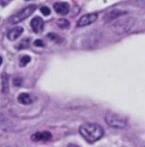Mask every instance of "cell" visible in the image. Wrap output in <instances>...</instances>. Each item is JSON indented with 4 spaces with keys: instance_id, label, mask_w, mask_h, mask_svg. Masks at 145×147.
Returning <instances> with one entry per match:
<instances>
[{
    "instance_id": "obj_1",
    "label": "cell",
    "mask_w": 145,
    "mask_h": 147,
    "mask_svg": "<svg viewBox=\"0 0 145 147\" xmlns=\"http://www.w3.org/2000/svg\"><path fill=\"white\" fill-rule=\"evenodd\" d=\"M79 132L83 138L89 143H94L104 136V128L99 124L85 123L79 128Z\"/></svg>"
},
{
    "instance_id": "obj_2",
    "label": "cell",
    "mask_w": 145,
    "mask_h": 147,
    "mask_svg": "<svg viewBox=\"0 0 145 147\" xmlns=\"http://www.w3.org/2000/svg\"><path fill=\"white\" fill-rule=\"evenodd\" d=\"M136 20L133 17H124L121 18L118 21L114 22L111 26V29L116 34H124L128 32L134 26Z\"/></svg>"
},
{
    "instance_id": "obj_3",
    "label": "cell",
    "mask_w": 145,
    "mask_h": 147,
    "mask_svg": "<svg viewBox=\"0 0 145 147\" xmlns=\"http://www.w3.org/2000/svg\"><path fill=\"white\" fill-rule=\"evenodd\" d=\"M36 9H37V5L30 4L21 9L20 11H18L17 13H15V15H13L11 17H9V21L11 24H17L19 22H21L26 20V18H28L30 16H32L36 10Z\"/></svg>"
},
{
    "instance_id": "obj_4",
    "label": "cell",
    "mask_w": 145,
    "mask_h": 147,
    "mask_svg": "<svg viewBox=\"0 0 145 147\" xmlns=\"http://www.w3.org/2000/svg\"><path fill=\"white\" fill-rule=\"evenodd\" d=\"M105 123L109 127L115 128H123L126 126V119L124 117L115 112H108L104 117Z\"/></svg>"
},
{
    "instance_id": "obj_5",
    "label": "cell",
    "mask_w": 145,
    "mask_h": 147,
    "mask_svg": "<svg viewBox=\"0 0 145 147\" xmlns=\"http://www.w3.org/2000/svg\"><path fill=\"white\" fill-rule=\"evenodd\" d=\"M98 16H99L97 13H91V14L84 15L79 19V21H77V26L82 27V26H86L91 25L97 21Z\"/></svg>"
},
{
    "instance_id": "obj_6",
    "label": "cell",
    "mask_w": 145,
    "mask_h": 147,
    "mask_svg": "<svg viewBox=\"0 0 145 147\" xmlns=\"http://www.w3.org/2000/svg\"><path fill=\"white\" fill-rule=\"evenodd\" d=\"M32 140L38 142V141H48L52 139V134L51 133L48 131H43V132H37L31 136Z\"/></svg>"
},
{
    "instance_id": "obj_7",
    "label": "cell",
    "mask_w": 145,
    "mask_h": 147,
    "mask_svg": "<svg viewBox=\"0 0 145 147\" xmlns=\"http://www.w3.org/2000/svg\"><path fill=\"white\" fill-rule=\"evenodd\" d=\"M54 9L55 10L56 13L65 16L70 11V5L68 3L65 2H57L54 4Z\"/></svg>"
},
{
    "instance_id": "obj_8",
    "label": "cell",
    "mask_w": 145,
    "mask_h": 147,
    "mask_svg": "<svg viewBox=\"0 0 145 147\" xmlns=\"http://www.w3.org/2000/svg\"><path fill=\"white\" fill-rule=\"evenodd\" d=\"M23 32H24V29L22 26H15L9 30V32H7V38L10 41H15L18 38L21 37Z\"/></svg>"
},
{
    "instance_id": "obj_9",
    "label": "cell",
    "mask_w": 145,
    "mask_h": 147,
    "mask_svg": "<svg viewBox=\"0 0 145 147\" xmlns=\"http://www.w3.org/2000/svg\"><path fill=\"white\" fill-rule=\"evenodd\" d=\"M31 26L32 28L33 29V31L36 33H38L42 31L43 26H44V21L39 16H35L32 21H31Z\"/></svg>"
},
{
    "instance_id": "obj_10",
    "label": "cell",
    "mask_w": 145,
    "mask_h": 147,
    "mask_svg": "<svg viewBox=\"0 0 145 147\" xmlns=\"http://www.w3.org/2000/svg\"><path fill=\"white\" fill-rule=\"evenodd\" d=\"M18 101L22 105H30L32 102L31 96L26 93H22L18 96Z\"/></svg>"
},
{
    "instance_id": "obj_11",
    "label": "cell",
    "mask_w": 145,
    "mask_h": 147,
    "mask_svg": "<svg viewBox=\"0 0 145 147\" xmlns=\"http://www.w3.org/2000/svg\"><path fill=\"white\" fill-rule=\"evenodd\" d=\"M30 41H31L30 38L23 39L21 42L17 43V45H15V49H24L28 48L29 45H30Z\"/></svg>"
},
{
    "instance_id": "obj_12",
    "label": "cell",
    "mask_w": 145,
    "mask_h": 147,
    "mask_svg": "<svg viewBox=\"0 0 145 147\" xmlns=\"http://www.w3.org/2000/svg\"><path fill=\"white\" fill-rule=\"evenodd\" d=\"M57 25L61 29H66V28H69L70 22H69V21H67L66 19H60L57 21Z\"/></svg>"
},
{
    "instance_id": "obj_13",
    "label": "cell",
    "mask_w": 145,
    "mask_h": 147,
    "mask_svg": "<svg viewBox=\"0 0 145 147\" xmlns=\"http://www.w3.org/2000/svg\"><path fill=\"white\" fill-rule=\"evenodd\" d=\"M30 61H31V57L29 55H24V56L21 57V60H20V65L21 67H24L27 64L30 63Z\"/></svg>"
},
{
    "instance_id": "obj_14",
    "label": "cell",
    "mask_w": 145,
    "mask_h": 147,
    "mask_svg": "<svg viewBox=\"0 0 145 147\" xmlns=\"http://www.w3.org/2000/svg\"><path fill=\"white\" fill-rule=\"evenodd\" d=\"M2 82H3V91L5 93L8 91V78L5 74L2 76Z\"/></svg>"
},
{
    "instance_id": "obj_15",
    "label": "cell",
    "mask_w": 145,
    "mask_h": 147,
    "mask_svg": "<svg viewBox=\"0 0 145 147\" xmlns=\"http://www.w3.org/2000/svg\"><path fill=\"white\" fill-rule=\"evenodd\" d=\"M40 11H41L42 14L43 16H49V15H50V13H51L50 9H49L48 7H47V6H43V7H42L41 9H40Z\"/></svg>"
},
{
    "instance_id": "obj_16",
    "label": "cell",
    "mask_w": 145,
    "mask_h": 147,
    "mask_svg": "<svg viewBox=\"0 0 145 147\" xmlns=\"http://www.w3.org/2000/svg\"><path fill=\"white\" fill-rule=\"evenodd\" d=\"M48 38L50 40H53V41H57V39L60 38V37H59L57 34H55V33H49V34L48 35Z\"/></svg>"
},
{
    "instance_id": "obj_17",
    "label": "cell",
    "mask_w": 145,
    "mask_h": 147,
    "mask_svg": "<svg viewBox=\"0 0 145 147\" xmlns=\"http://www.w3.org/2000/svg\"><path fill=\"white\" fill-rule=\"evenodd\" d=\"M34 45L37 47H44V42L41 39H37L34 42Z\"/></svg>"
},
{
    "instance_id": "obj_18",
    "label": "cell",
    "mask_w": 145,
    "mask_h": 147,
    "mask_svg": "<svg viewBox=\"0 0 145 147\" xmlns=\"http://www.w3.org/2000/svg\"><path fill=\"white\" fill-rule=\"evenodd\" d=\"M14 84L15 86H21V84H22V79L20 78H16L14 79Z\"/></svg>"
},
{
    "instance_id": "obj_19",
    "label": "cell",
    "mask_w": 145,
    "mask_h": 147,
    "mask_svg": "<svg viewBox=\"0 0 145 147\" xmlns=\"http://www.w3.org/2000/svg\"><path fill=\"white\" fill-rule=\"evenodd\" d=\"M67 147H79V146H76V145H69Z\"/></svg>"
},
{
    "instance_id": "obj_20",
    "label": "cell",
    "mask_w": 145,
    "mask_h": 147,
    "mask_svg": "<svg viewBox=\"0 0 145 147\" xmlns=\"http://www.w3.org/2000/svg\"><path fill=\"white\" fill-rule=\"evenodd\" d=\"M2 63H3V59H2V57L0 56V65H2Z\"/></svg>"
},
{
    "instance_id": "obj_21",
    "label": "cell",
    "mask_w": 145,
    "mask_h": 147,
    "mask_svg": "<svg viewBox=\"0 0 145 147\" xmlns=\"http://www.w3.org/2000/svg\"><path fill=\"white\" fill-rule=\"evenodd\" d=\"M144 147H145V146H144Z\"/></svg>"
}]
</instances>
